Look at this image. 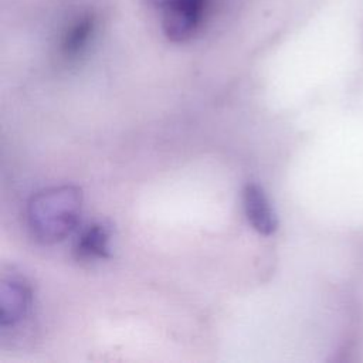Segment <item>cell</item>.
<instances>
[{
  "instance_id": "cell-1",
  "label": "cell",
  "mask_w": 363,
  "mask_h": 363,
  "mask_svg": "<svg viewBox=\"0 0 363 363\" xmlns=\"http://www.w3.org/2000/svg\"><path fill=\"white\" fill-rule=\"evenodd\" d=\"M81 204V191L74 186L51 187L33 196L28 225L35 240L51 244L65 238L78 223Z\"/></svg>"
},
{
  "instance_id": "cell-2",
  "label": "cell",
  "mask_w": 363,
  "mask_h": 363,
  "mask_svg": "<svg viewBox=\"0 0 363 363\" xmlns=\"http://www.w3.org/2000/svg\"><path fill=\"white\" fill-rule=\"evenodd\" d=\"M31 288L24 277L11 274L3 277L0 286V325L14 326L27 316L31 308Z\"/></svg>"
},
{
  "instance_id": "cell-3",
  "label": "cell",
  "mask_w": 363,
  "mask_h": 363,
  "mask_svg": "<svg viewBox=\"0 0 363 363\" xmlns=\"http://www.w3.org/2000/svg\"><path fill=\"white\" fill-rule=\"evenodd\" d=\"M242 203L247 220L255 231H258L262 235H271L277 230V216L264 189L259 184H245L242 190Z\"/></svg>"
},
{
  "instance_id": "cell-4",
  "label": "cell",
  "mask_w": 363,
  "mask_h": 363,
  "mask_svg": "<svg viewBox=\"0 0 363 363\" xmlns=\"http://www.w3.org/2000/svg\"><path fill=\"white\" fill-rule=\"evenodd\" d=\"M111 227L104 221L88 224L78 234L74 244V254L81 261L104 259L111 255Z\"/></svg>"
},
{
  "instance_id": "cell-5",
  "label": "cell",
  "mask_w": 363,
  "mask_h": 363,
  "mask_svg": "<svg viewBox=\"0 0 363 363\" xmlns=\"http://www.w3.org/2000/svg\"><path fill=\"white\" fill-rule=\"evenodd\" d=\"M94 31V20L86 16L78 20L67 33L62 43V52L67 58H75L86 47L89 37Z\"/></svg>"
},
{
  "instance_id": "cell-6",
  "label": "cell",
  "mask_w": 363,
  "mask_h": 363,
  "mask_svg": "<svg viewBox=\"0 0 363 363\" xmlns=\"http://www.w3.org/2000/svg\"><path fill=\"white\" fill-rule=\"evenodd\" d=\"M146 3L159 7L163 11L172 10H186L201 13L204 10V0H145Z\"/></svg>"
}]
</instances>
